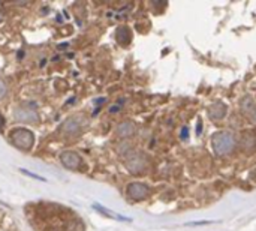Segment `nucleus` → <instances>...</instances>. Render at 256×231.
I'll return each instance as SVG.
<instances>
[{
  "label": "nucleus",
  "instance_id": "nucleus-12",
  "mask_svg": "<svg viewBox=\"0 0 256 231\" xmlns=\"http://www.w3.org/2000/svg\"><path fill=\"white\" fill-rule=\"evenodd\" d=\"M254 108H255V104H254V101H252V98H244L243 99V102H242V111L244 113V114H250L252 111H254Z\"/></svg>",
  "mask_w": 256,
  "mask_h": 231
},
{
  "label": "nucleus",
  "instance_id": "nucleus-10",
  "mask_svg": "<svg viewBox=\"0 0 256 231\" xmlns=\"http://www.w3.org/2000/svg\"><path fill=\"white\" fill-rule=\"evenodd\" d=\"M116 38H117V42L120 44V45H128L129 42H130V39H132V33H130V30L128 29V27H118L117 29V32H116Z\"/></svg>",
  "mask_w": 256,
  "mask_h": 231
},
{
  "label": "nucleus",
  "instance_id": "nucleus-2",
  "mask_svg": "<svg viewBox=\"0 0 256 231\" xmlns=\"http://www.w3.org/2000/svg\"><path fill=\"white\" fill-rule=\"evenodd\" d=\"M10 141L18 147V149H22V150H30L32 146L34 144V137L33 134L28 131V129H14L9 135Z\"/></svg>",
  "mask_w": 256,
  "mask_h": 231
},
{
  "label": "nucleus",
  "instance_id": "nucleus-3",
  "mask_svg": "<svg viewBox=\"0 0 256 231\" xmlns=\"http://www.w3.org/2000/svg\"><path fill=\"white\" fill-rule=\"evenodd\" d=\"M147 165H148L147 158L142 153H140V152L130 153L126 158V167H128V170L132 174H141V173H144L147 170Z\"/></svg>",
  "mask_w": 256,
  "mask_h": 231
},
{
  "label": "nucleus",
  "instance_id": "nucleus-8",
  "mask_svg": "<svg viewBox=\"0 0 256 231\" xmlns=\"http://www.w3.org/2000/svg\"><path fill=\"white\" fill-rule=\"evenodd\" d=\"M207 114L212 120H222L226 116V105L224 102H214L208 107Z\"/></svg>",
  "mask_w": 256,
  "mask_h": 231
},
{
  "label": "nucleus",
  "instance_id": "nucleus-14",
  "mask_svg": "<svg viewBox=\"0 0 256 231\" xmlns=\"http://www.w3.org/2000/svg\"><path fill=\"white\" fill-rule=\"evenodd\" d=\"M4 93H6V86L0 81V98L4 96Z\"/></svg>",
  "mask_w": 256,
  "mask_h": 231
},
{
  "label": "nucleus",
  "instance_id": "nucleus-4",
  "mask_svg": "<svg viewBox=\"0 0 256 231\" xmlns=\"http://www.w3.org/2000/svg\"><path fill=\"white\" fill-rule=\"evenodd\" d=\"M15 120L18 122H36L38 120V113H36V104L33 102H26L21 107L15 110Z\"/></svg>",
  "mask_w": 256,
  "mask_h": 231
},
{
  "label": "nucleus",
  "instance_id": "nucleus-5",
  "mask_svg": "<svg viewBox=\"0 0 256 231\" xmlns=\"http://www.w3.org/2000/svg\"><path fill=\"white\" fill-rule=\"evenodd\" d=\"M148 194H150V189H148V186L144 185V183L135 182V183H130V185L128 186V195H129L132 200H135V201H141V200L147 198Z\"/></svg>",
  "mask_w": 256,
  "mask_h": 231
},
{
  "label": "nucleus",
  "instance_id": "nucleus-18",
  "mask_svg": "<svg viewBox=\"0 0 256 231\" xmlns=\"http://www.w3.org/2000/svg\"><path fill=\"white\" fill-rule=\"evenodd\" d=\"M201 129H202V123H201V122H198V129H196V134H198V135L201 134Z\"/></svg>",
  "mask_w": 256,
  "mask_h": 231
},
{
  "label": "nucleus",
  "instance_id": "nucleus-17",
  "mask_svg": "<svg viewBox=\"0 0 256 231\" xmlns=\"http://www.w3.org/2000/svg\"><path fill=\"white\" fill-rule=\"evenodd\" d=\"M3 126H4V119H3V116L0 114V131L3 129Z\"/></svg>",
  "mask_w": 256,
  "mask_h": 231
},
{
  "label": "nucleus",
  "instance_id": "nucleus-6",
  "mask_svg": "<svg viewBox=\"0 0 256 231\" xmlns=\"http://www.w3.org/2000/svg\"><path fill=\"white\" fill-rule=\"evenodd\" d=\"M60 161H62V164H63L66 168H69V170H78V168L82 165V161H81L80 155L75 153V152H70V150L63 152V153L60 155Z\"/></svg>",
  "mask_w": 256,
  "mask_h": 231
},
{
  "label": "nucleus",
  "instance_id": "nucleus-13",
  "mask_svg": "<svg viewBox=\"0 0 256 231\" xmlns=\"http://www.w3.org/2000/svg\"><path fill=\"white\" fill-rule=\"evenodd\" d=\"M21 173H22V174H26V176H28V177H33V179H36V180L46 182V179H45V177H42V176H39V174H34V173H30V171H27V170H22V168H21Z\"/></svg>",
  "mask_w": 256,
  "mask_h": 231
},
{
  "label": "nucleus",
  "instance_id": "nucleus-16",
  "mask_svg": "<svg viewBox=\"0 0 256 231\" xmlns=\"http://www.w3.org/2000/svg\"><path fill=\"white\" fill-rule=\"evenodd\" d=\"M183 134H182V138H184V140H188V128H183V131H182Z\"/></svg>",
  "mask_w": 256,
  "mask_h": 231
},
{
  "label": "nucleus",
  "instance_id": "nucleus-7",
  "mask_svg": "<svg viewBox=\"0 0 256 231\" xmlns=\"http://www.w3.org/2000/svg\"><path fill=\"white\" fill-rule=\"evenodd\" d=\"M60 131H62V134L63 135H66V137H75V135H78L80 132H81V123L76 120V119H68L63 125H62V128H60Z\"/></svg>",
  "mask_w": 256,
  "mask_h": 231
},
{
  "label": "nucleus",
  "instance_id": "nucleus-1",
  "mask_svg": "<svg viewBox=\"0 0 256 231\" xmlns=\"http://www.w3.org/2000/svg\"><path fill=\"white\" fill-rule=\"evenodd\" d=\"M212 144L214 149V153L219 156H225L228 153H231L236 149V138L232 134L226 132V131H219L212 137Z\"/></svg>",
  "mask_w": 256,
  "mask_h": 231
},
{
  "label": "nucleus",
  "instance_id": "nucleus-15",
  "mask_svg": "<svg viewBox=\"0 0 256 231\" xmlns=\"http://www.w3.org/2000/svg\"><path fill=\"white\" fill-rule=\"evenodd\" d=\"M249 117H250V120H252L254 123H256V107L254 108V111H252V113L249 114Z\"/></svg>",
  "mask_w": 256,
  "mask_h": 231
},
{
  "label": "nucleus",
  "instance_id": "nucleus-11",
  "mask_svg": "<svg viewBox=\"0 0 256 231\" xmlns=\"http://www.w3.org/2000/svg\"><path fill=\"white\" fill-rule=\"evenodd\" d=\"M93 207H94L98 212H100V213L106 215L108 218L118 219V221H130V219H128V218H123V216H120V215H117V213H114V212H111V210H108V209H105V207H102V206H99V204H93Z\"/></svg>",
  "mask_w": 256,
  "mask_h": 231
},
{
  "label": "nucleus",
  "instance_id": "nucleus-19",
  "mask_svg": "<svg viewBox=\"0 0 256 231\" xmlns=\"http://www.w3.org/2000/svg\"><path fill=\"white\" fill-rule=\"evenodd\" d=\"M2 17H3V11H2V8H0V20H2Z\"/></svg>",
  "mask_w": 256,
  "mask_h": 231
},
{
  "label": "nucleus",
  "instance_id": "nucleus-9",
  "mask_svg": "<svg viewBox=\"0 0 256 231\" xmlns=\"http://www.w3.org/2000/svg\"><path fill=\"white\" fill-rule=\"evenodd\" d=\"M135 131H136V126H135V123L130 122V120L122 122V123L117 126V129H116L117 135L122 137V138H129V137H132V135L135 134Z\"/></svg>",
  "mask_w": 256,
  "mask_h": 231
}]
</instances>
